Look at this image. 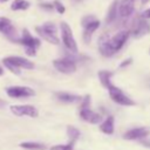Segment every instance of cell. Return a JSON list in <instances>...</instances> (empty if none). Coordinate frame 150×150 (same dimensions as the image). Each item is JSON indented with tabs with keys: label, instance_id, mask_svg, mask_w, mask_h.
Here are the masks:
<instances>
[{
	"label": "cell",
	"instance_id": "obj_1",
	"mask_svg": "<svg viewBox=\"0 0 150 150\" xmlns=\"http://www.w3.org/2000/svg\"><path fill=\"white\" fill-rule=\"evenodd\" d=\"M60 29H61V39H62V42H63L64 47L70 53L76 54L79 52V49H77V43H76V40L74 38L71 28L69 27V25L67 22L62 21L60 23Z\"/></svg>",
	"mask_w": 150,
	"mask_h": 150
},
{
	"label": "cell",
	"instance_id": "obj_2",
	"mask_svg": "<svg viewBox=\"0 0 150 150\" xmlns=\"http://www.w3.org/2000/svg\"><path fill=\"white\" fill-rule=\"evenodd\" d=\"M81 25L83 27V41L88 43L91 40V36L96 29L100 27V20H97L94 15H86L81 20Z\"/></svg>",
	"mask_w": 150,
	"mask_h": 150
},
{
	"label": "cell",
	"instance_id": "obj_3",
	"mask_svg": "<svg viewBox=\"0 0 150 150\" xmlns=\"http://www.w3.org/2000/svg\"><path fill=\"white\" fill-rule=\"evenodd\" d=\"M107 90H108V93H109L110 98H111L115 103H117V104H120V105H124V107L135 105L134 100L130 98L128 95H125L121 88H118V87L111 84Z\"/></svg>",
	"mask_w": 150,
	"mask_h": 150
},
{
	"label": "cell",
	"instance_id": "obj_4",
	"mask_svg": "<svg viewBox=\"0 0 150 150\" xmlns=\"http://www.w3.org/2000/svg\"><path fill=\"white\" fill-rule=\"evenodd\" d=\"M53 66L57 71L66 74V75H70L76 71V62L68 56H64L61 59H55L53 61Z\"/></svg>",
	"mask_w": 150,
	"mask_h": 150
},
{
	"label": "cell",
	"instance_id": "obj_5",
	"mask_svg": "<svg viewBox=\"0 0 150 150\" xmlns=\"http://www.w3.org/2000/svg\"><path fill=\"white\" fill-rule=\"evenodd\" d=\"M6 94L12 98H27L35 95V91L30 87L26 86H12L6 88Z\"/></svg>",
	"mask_w": 150,
	"mask_h": 150
},
{
	"label": "cell",
	"instance_id": "obj_6",
	"mask_svg": "<svg viewBox=\"0 0 150 150\" xmlns=\"http://www.w3.org/2000/svg\"><path fill=\"white\" fill-rule=\"evenodd\" d=\"M149 33H150V22H149V20H146V19H144L139 15L132 23L131 34L136 39H139V38H142V36H144Z\"/></svg>",
	"mask_w": 150,
	"mask_h": 150
},
{
	"label": "cell",
	"instance_id": "obj_7",
	"mask_svg": "<svg viewBox=\"0 0 150 150\" xmlns=\"http://www.w3.org/2000/svg\"><path fill=\"white\" fill-rule=\"evenodd\" d=\"M0 33H2L7 39L16 42L20 36H18L16 28L13 26L12 21L6 16H0Z\"/></svg>",
	"mask_w": 150,
	"mask_h": 150
},
{
	"label": "cell",
	"instance_id": "obj_8",
	"mask_svg": "<svg viewBox=\"0 0 150 150\" xmlns=\"http://www.w3.org/2000/svg\"><path fill=\"white\" fill-rule=\"evenodd\" d=\"M11 112L14 114L15 116H28V117H38L39 111L34 105L30 104H15V105H11L9 107Z\"/></svg>",
	"mask_w": 150,
	"mask_h": 150
},
{
	"label": "cell",
	"instance_id": "obj_9",
	"mask_svg": "<svg viewBox=\"0 0 150 150\" xmlns=\"http://www.w3.org/2000/svg\"><path fill=\"white\" fill-rule=\"evenodd\" d=\"M16 43L22 45V46L25 47V49H26V48H34V49H36V48L41 45V41H40V39L33 36V35L29 33V30H28L27 28H25V29L22 30L21 36L18 39Z\"/></svg>",
	"mask_w": 150,
	"mask_h": 150
},
{
	"label": "cell",
	"instance_id": "obj_10",
	"mask_svg": "<svg viewBox=\"0 0 150 150\" xmlns=\"http://www.w3.org/2000/svg\"><path fill=\"white\" fill-rule=\"evenodd\" d=\"M150 134V129L146 127H138V128H132L128 130L127 132L123 134V138L128 141H135V139H142L148 137Z\"/></svg>",
	"mask_w": 150,
	"mask_h": 150
},
{
	"label": "cell",
	"instance_id": "obj_11",
	"mask_svg": "<svg viewBox=\"0 0 150 150\" xmlns=\"http://www.w3.org/2000/svg\"><path fill=\"white\" fill-rule=\"evenodd\" d=\"M129 34L130 33L128 30H120L115 35H112V36L109 38L110 45H111V47H112V49L115 52H118L124 46V43L127 42V40L129 38Z\"/></svg>",
	"mask_w": 150,
	"mask_h": 150
},
{
	"label": "cell",
	"instance_id": "obj_12",
	"mask_svg": "<svg viewBox=\"0 0 150 150\" xmlns=\"http://www.w3.org/2000/svg\"><path fill=\"white\" fill-rule=\"evenodd\" d=\"M109 35L108 34H103L100 39H98V50L101 53L102 56H105V57H110L112 56L116 52L112 49L111 45H110V41H109Z\"/></svg>",
	"mask_w": 150,
	"mask_h": 150
},
{
	"label": "cell",
	"instance_id": "obj_13",
	"mask_svg": "<svg viewBox=\"0 0 150 150\" xmlns=\"http://www.w3.org/2000/svg\"><path fill=\"white\" fill-rule=\"evenodd\" d=\"M80 117L90 124H98L102 121V116L100 114L93 111L90 108L80 109Z\"/></svg>",
	"mask_w": 150,
	"mask_h": 150
},
{
	"label": "cell",
	"instance_id": "obj_14",
	"mask_svg": "<svg viewBox=\"0 0 150 150\" xmlns=\"http://www.w3.org/2000/svg\"><path fill=\"white\" fill-rule=\"evenodd\" d=\"M136 0H122L118 4V14L122 18H128L134 13Z\"/></svg>",
	"mask_w": 150,
	"mask_h": 150
},
{
	"label": "cell",
	"instance_id": "obj_15",
	"mask_svg": "<svg viewBox=\"0 0 150 150\" xmlns=\"http://www.w3.org/2000/svg\"><path fill=\"white\" fill-rule=\"evenodd\" d=\"M8 61H11L13 64H15L16 67H19L20 69H33L34 68V63L32 61H29L28 59H25L22 56H8L6 57Z\"/></svg>",
	"mask_w": 150,
	"mask_h": 150
},
{
	"label": "cell",
	"instance_id": "obj_16",
	"mask_svg": "<svg viewBox=\"0 0 150 150\" xmlns=\"http://www.w3.org/2000/svg\"><path fill=\"white\" fill-rule=\"evenodd\" d=\"M35 32H36V34H38L40 38H42V39H43L45 41H47L48 43H52V45H55V46H57V45L60 43V39L57 38V35H53V34H50V33L43 30L40 26H36V27H35Z\"/></svg>",
	"mask_w": 150,
	"mask_h": 150
},
{
	"label": "cell",
	"instance_id": "obj_17",
	"mask_svg": "<svg viewBox=\"0 0 150 150\" xmlns=\"http://www.w3.org/2000/svg\"><path fill=\"white\" fill-rule=\"evenodd\" d=\"M56 98L61 102L64 103H75V102H81L82 97L75 94H70V93H64V91H59L55 94Z\"/></svg>",
	"mask_w": 150,
	"mask_h": 150
},
{
	"label": "cell",
	"instance_id": "obj_18",
	"mask_svg": "<svg viewBox=\"0 0 150 150\" xmlns=\"http://www.w3.org/2000/svg\"><path fill=\"white\" fill-rule=\"evenodd\" d=\"M114 129H115V118H114V116L109 115L100 124V130L107 135H111V134H114Z\"/></svg>",
	"mask_w": 150,
	"mask_h": 150
},
{
	"label": "cell",
	"instance_id": "obj_19",
	"mask_svg": "<svg viewBox=\"0 0 150 150\" xmlns=\"http://www.w3.org/2000/svg\"><path fill=\"white\" fill-rule=\"evenodd\" d=\"M117 14H118V2H117V0H114L111 2V5L109 6V8H108L107 16H105V22L108 25L109 23H112L116 20Z\"/></svg>",
	"mask_w": 150,
	"mask_h": 150
},
{
	"label": "cell",
	"instance_id": "obj_20",
	"mask_svg": "<svg viewBox=\"0 0 150 150\" xmlns=\"http://www.w3.org/2000/svg\"><path fill=\"white\" fill-rule=\"evenodd\" d=\"M97 75H98V80H100V82H101V84L104 87V88H109L112 83H111V77H112V73L111 71H109V70H100L98 73H97Z\"/></svg>",
	"mask_w": 150,
	"mask_h": 150
},
{
	"label": "cell",
	"instance_id": "obj_21",
	"mask_svg": "<svg viewBox=\"0 0 150 150\" xmlns=\"http://www.w3.org/2000/svg\"><path fill=\"white\" fill-rule=\"evenodd\" d=\"M67 136H68L69 142L75 143V142L80 138L81 132H80V130H79L77 128H75V127H73V125H68V127H67Z\"/></svg>",
	"mask_w": 150,
	"mask_h": 150
},
{
	"label": "cell",
	"instance_id": "obj_22",
	"mask_svg": "<svg viewBox=\"0 0 150 150\" xmlns=\"http://www.w3.org/2000/svg\"><path fill=\"white\" fill-rule=\"evenodd\" d=\"M29 6L30 4L27 0H14L11 5V9L12 11H26L29 8Z\"/></svg>",
	"mask_w": 150,
	"mask_h": 150
},
{
	"label": "cell",
	"instance_id": "obj_23",
	"mask_svg": "<svg viewBox=\"0 0 150 150\" xmlns=\"http://www.w3.org/2000/svg\"><path fill=\"white\" fill-rule=\"evenodd\" d=\"M20 148L26 149V150H43L45 145L39 142H22L19 144Z\"/></svg>",
	"mask_w": 150,
	"mask_h": 150
},
{
	"label": "cell",
	"instance_id": "obj_24",
	"mask_svg": "<svg viewBox=\"0 0 150 150\" xmlns=\"http://www.w3.org/2000/svg\"><path fill=\"white\" fill-rule=\"evenodd\" d=\"M2 63H4V66L11 71V73H13V74H15V75H20L21 74V70H20V68L19 67H16L15 64H13L11 61H8L6 57L5 59H2Z\"/></svg>",
	"mask_w": 150,
	"mask_h": 150
},
{
	"label": "cell",
	"instance_id": "obj_25",
	"mask_svg": "<svg viewBox=\"0 0 150 150\" xmlns=\"http://www.w3.org/2000/svg\"><path fill=\"white\" fill-rule=\"evenodd\" d=\"M40 27L43 30H46V32H48V33H50L53 35H57V27H56V25L54 22H45Z\"/></svg>",
	"mask_w": 150,
	"mask_h": 150
},
{
	"label": "cell",
	"instance_id": "obj_26",
	"mask_svg": "<svg viewBox=\"0 0 150 150\" xmlns=\"http://www.w3.org/2000/svg\"><path fill=\"white\" fill-rule=\"evenodd\" d=\"M74 144L75 143H73V142H68L67 144H56V145H53L50 148V150H73Z\"/></svg>",
	"mask_w": 150,
	"mask_h": 150
},
{
	"label": "cell",
	"instance_id": "obj_27",
	"mask_svg": "<svg viewBox=\"0 0 150 150\" xmlns=\"http://www.w3.org/2000/svg\"><path fill=\"white\" fill-rule=\"evenodd\" d=\"M53 4H54V8L56 9V12H57L59 14H63V13L66 12V8H64L63 4H62L60 0H54Z\"/></svg>",
	"mask_w": 150,
	"mask_h": 150
},
{
	"label": "cell",
	"instance_id": "obj_28",
	"mask_svg": "<svg viewBox=\"0 0 150 150\" xmlns=\"http://www.w3.org/2000/svg\"><path fill=\"white\" fill-rule=\"evenodd\" d=\"M40 7H41L42 9H46V11L55 9V8H54V4H53V2H42V4H40Z\"/></svg>",
	"mask_w": 150,
	"mask_h": 150
},
{
	"label": "cell",
	"instance_id": "obj_29",
	"mask_svg": "<svg viewBox=\"0 0 150 150\" xmlns=\"http://www.w3.org/2000/svg\"><path fill=\"white\" fill-rule=\"evenodd\" d=\"M131 62H132V59H131V57H128V59L123 60V61L120 63V68H124V67H128L129 64H131Z\"/></svg>",
	"mask_w": 150,
	"mask_h": 150
},
{
	"label": "cell",
	"instance_id": "obj_30",
	"mask_svg": "<svg viewBox=\"0 0 150 150\" xmlns=\"http://www.w3.org/2000/svg\"><path fill=\"white\" fill-rule=\"evenodd\" d=\"M25 52L28 56H35L36 55V49H34V48H26Z\"/></svg>",
	"mask_w": 150,
	"mask_h": 150
},
{
	"label": "cell",
	"instance_id": "obj_31",
	"mask_svg": "<svg viewBox=\"0 0 150 150\" xmlns=\"http://www.w3.org/2000/svg\"><path fill=\"white\" fill-rule=\"evenodd\" d=\"M141 16L144 18V19H146V20H150V7H149L146 11H144V12L141 14Z\"/></svg>",
	"mask_w": 150,
	"mask_h": 150
},
{
	"label": "cell",
	"instance_id": "obj_32",
	"mask_svg": "<svg viewBox=\"0 0 150 150\" xmlns=\"http://www.w3.org/2000/svg\"><path fill=\"white\" fill-rule=\"evenodd\" d=\"M146 86H148V88L150 89V76H149L148 80H146Z\"/></svg>",
	"mask_w": 150,
	"mask_h": 150
},
{
	"label": "cell",
	"instance_id": "obj_33",
	"mask_svg": "<svg viewBox=\"0 0 150 150\" xmlns=\"http://www.w3.org/2000/svg\"><path fill=\"white\" fill-rule=\"evenodd\" d=\"M5 105V101H2V100H0V108H2Z\"/></svg>",
	"mask_w": 150,
	"mask_h": 150
},
{
	"label": "cell",
	"instance_id": "obj_34",
	"mask_svg": "<svg viewBox=\"0 0 150 150\" xmlns=\"http://www.w3.org/2000/svg\"><path fill=\"white\" fill-rule=\"evenodd\" d=\"M150 0H141V2H142V5H145L146 2H149Z\"/></svg>",
	"mask_w": 150,
	"mask_h": 150
},
{
	"label": "cell",
	"instance_id": "obj_35",
	"mask_svg": "<svg viewBox=\"0 0 150 150\" xmlns=\"http://www.w3.org/2000/svg\"><path fill=\"white\" fill-rule=\"evenodd\" d=\"M2 74H4V69H2V68H1V67H0V76H1V75H2Z\"/></svg>",
	"mask_w": 150,
	"mask_h": 150
},
{
	"label": "cell",
	"instance_id": "obj_36",
	"mask_svg": "<svg viewBox=\"0 0 150 150\" xmlns=\"http://www.w3.org/2000/svg\"><path fill=\"white\" fill-rule=\"evenodd\" d=\"M1 2H6V1H8V0H0Z\"/></svg>",
	"mask_w": 150,
	"mask_h": 150
},
{
	"label": "cell",
	"instance_id": "obj_37",
	"mask_svg": "<svg viewBox=\"0 0 150 150\" xmlns=\"http://www.w3.org/2000/svg\"><path fill=\"white\" fill-rule=\"evenodd\" d=\"M149 54H150V48H149Z\"/></svg>",
	"mask_w": 150,
	"mask_h": 150
},
{
	"label": "cell",
	"instance_id": "obj_38",
	"mask_svg": "<svg viewBox=\"0 0 150 150\" xmlns=\"http://www.w3.org/2000/svg\"><path fill=\"white\" fill-rule=\"evenodd\" d=\"M75 1H80V0H75Z\"/></svg>",
	"mask_w": 150,
	"mask_h": 150
}]
</instances>
